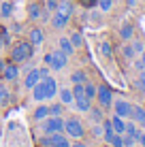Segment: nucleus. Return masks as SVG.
I'll return each instance as SVG.
<instances>
[{
    "label": "nucleus",
    "mask_w": 145,
    "mask_h": 147,
    "mask_svg": "<svg viewBox=\"0 0 145 147\" xmlns=\"http://www.w3.org/2000/svg\"><path fill=\"white\" fill-rule=\"evenodd\" d=\"M130 47H132V51L137 53V55H141L145 51V43H143L141 38H134V36L130 38Z\"/></svg>",
    "instance_id": "nucleus-25"
},
{
    "label": "nucleus",
    "mask_w": 145,
    "mask_h": 147,
    "mask_svg": "<svg viewBox=\"0 0 145 147\" xmlns=\"http://www.w3.org/2000/svg\"><path fill=\"white\" fill-rule=\"evenodd\" d=\"M64 130V117L62 115H49L43 119V132L51 134V132H62Z\"/></svg>",
    "instance_id": "nucleus-7"
},
{
    "label": "nucleus",
    "mask_w": 145,
    "mask_h": 147,
    "mask_svg": "<svg viewBox=\"0 0 145 147\" xmlns=\"http://www.w3.org/2000/svg\"><path fill=\"white\" fill-rule=\"evenodd\" d=\"M62 107H64L62 102H53V105H49V115H62Z\"/></svg>",
    "instance_id": "nucleus-34"
},
{
    "label": "nucleus",
    "mask_w": 145,
    "mask_h": 147,
    "mask_svg": "<svg viewBox=\"0 0 145 147\" xmlns=\"http://www.w3.org/2000/svg\"><path fill=\"white\" fill-rule=\"evenodd\" d=\"M38 81H41V73H38V68H32V70H28L26 79H24V88H26V90H32Z\"/></svg>",
    "instance_id": "nucleus-12"
},
{
    "label": "nucleus",
    "mask_w": 145,
    "mask_h": 147,
    "mask_svg": "<svg viewBox=\"0 0 145 147\" xmlns=\"http://www.w3.org/2000/svg\"><path fill=\"white\" fill-rule=\"evenodd\" d=\"M134 36V26L130 22H124L122 26H119V38L122 40H130Z\"/></svg>",
    "instance_id": "nucleus-19"
},
{
    "label": "nucleus",
    "mask_w": 145,
    "mask_h": 147,
    "mask_svg": "<svg viewBox=\"0 0 145 147\" xmlns=\"http://www.w3.org/2000/svg\"><path fill=\"white\" fill-rule=\"evenodd\" d=\"M38 73H41V79H43V77H49V75H51V68H49L47 64H45V66L38 68Z\"/></svg>",
    "instance_id": "nucleus-39"
},
{
    "label": "nucleus",
    "mask_w": 145,
    "mask_h": 147,
    "mask_svg": "<svg viewBox=\"0 0 145 147\" xmlns=\"http://www.w3.org/2000/svg\"><path fill=\"white\" fill-rule=\"evenodd\" d=\"M0 77L4 81H15L19 77V64L11 62V60H0Z\"/></svg>",
    "instance_id": "nucleus-8"
},
{
    "label": "nucleus",
    "mask_w": 145,
    "mask_h": 147,
    "mask_svg": "<svg viewBox=\"0 0 145 147\" xmlns=\"http://www.w3.org/2000/svg\"><path fill=\"white\" fill-rule=\"evenodd\" d=\"M7 47H11V32L7 28H0V51Z\"/></svg>",
    "instance_id": "nucleus-23"
},
{
    "label": "nucleus",
    "mask_w": 145,
    "mask_h": 147,
    "mask_svg": "<svg viewBox=\"0 0 145 147\" xmlns=\"http://www.w3.org/2000/svg\"><path fill=\"white\" fill-rule=\"evenodd\" d=\"M9 55H11V62L24 64L34 55V45L30 40H15V43H11V53Z\"/></svg>",
    "instance_id": "nucleus-2"
},
{
    "label": "nucleus",
    "mask_w": 145,
    "mask_h": 147,
    "mask_svg": "<svg viewBox=\"0 0 145 147\" xmlns=\"http://www.w3.org/2000/svg\"><path fill=\"white\" fill-rule=\"evenodd\" d=\"M9 17H13V2L2 0L0 2V19H9Z\"/></svg>",
    "instance_id": "nucleus-21"
},
{
    "label": "nucleus",
    "mask_w": 145,
    "mask_h": 147,
    "mask_svg": "<svg viewBox=\"0 0 145 147\" xmlns=\"http://www.w3.org/2000/svg\"><path fill=\"white\" fill-rule=\"evenodd\" d=\"M130 119L139 126V128H145V107H139V105H137V107H132Z\"/></svg>",
    "instance_id": "nucleus-13"
},
{
    "label": "nucleus",
    "mask_w": 145,
    "mask_h": 147,
    "mask_svg": "<svg viewBox=\"0 0 145 147\" xmlns=\"http://www.w3.org/2000/svg\"><path fill=\"white\" fill-rule=\"evenodd\" d=\"M58 49L62 53H66V55H73L75 53V47H73V43H71V38H68V36H60L58 38Z\"/></svg>",
    "instance_id": "nucleus-18"
},
{
    "label": "nucleus",
    "mask_w": 145,
    "mask_h": 147,
    "mask_svg": "<svg viewBox=\"0 0 145 147\" xmlns=\"http://www.w3.org/2000/svg\"><path fill=\"white\" fill-rule=\"evenodd\" d=\"M113 113L119 115V117L124 119H130V113H132V105L128 102L126 98H113Z\"/></svg>",
    "instance_id": "nucleus-9"
},
{
    "label": "nucleus",
    "mask_w": 145,
    "mask_h": 147,
    "mask_svg": "<svg viewBox=\"0 0 145 147\" xmlns=\"http://www.w3.org/2000/svg\"><path fill=\"white\" fill-rule=\"evenodd\" d=\"M41 143L45 147H71V141H68V136L64 132H51V134L43 136Z\"/></svg>",
    "instance_id": "nucleus-6"
},
{
    "label": "nucleus",
    "mask_w": 145,
    "mask_h": 147,
    "mask_svg": "<svg viewBox=\"0 0 145 147\" xmlns=\"http://www.w3.org/2000/svg\"><path fill=\"white\" fill-rule=\"evenodd\" d=\"M134 141H137L141 147H145V132H137V136H134Z\"/></svg>",
    "instance_id": "nucleus-40"
},
{
    "label": "nucleus",
    "mask_w": 145,
    "mask_h": 147,
    "mask_svg": "<svg viewBox=\"0 0 145 147\" xmlns=\"http://www.w3.org/2000/svg\"><path fill=\"white\" fill-rule=\"evenodd\" d=\"M28 19H32V22H36L38 17L43 15V7H41V2H36V0H32V2L28 4Z\"/></svg>",
    "instance_id": "nucleus-15"
},
{
    "label": "nucleus",
    "mask_w": 145,
    "mask_h": 147,
    "mask_svg": "<svg viewBox=\"0 0 145 147\" xmlns=\"http://www.w3.org/2000/svg\"><path fill=\"white\" fill-rule=\"evenodd\" d=\"M58 7V0H45V11L47 13H53Z\"/></svg>",
    "instance_id": "nucleus-35"
},
{
    "label": "nucleus",
    "mask_w": 145,
    "mask_h": 147,
    "mask_svg": "<svg viewBox=\"0 0 145 147\" xmlns=\"http://www.w3.org/2000/svg\"><path fill=\"white\" fill-rule=\"evenodd\" d=\"M66 136H71V139H83V134H86V128H83V124L79 121L77 117H66L64 119V130H62Z\"/></svg>",
    "instance_id": "nucleus-4"
},
{
    "label": "nucleus",
    "mask_w": 145,
    "mask_h": 147,
    "mask_svg": "<svg viewBox=\"0 0 145 147\" xmlns=\"http://www.w3.org/2000/svg\"><path fill=\"white\" fill-rule=\"evenodd\" d=\"M122 141H124V147H132V145H137L134 136H130V134H122Z\"/></svg>",
    "instance_id": "nucleus-36"
},
{
    "label": "nucleus",
    "mask_w": 145,
    "mask_h": 147,
    "mask_svg": "<svg viewBox=\"0 0 145 147\" xmlns=\"http://www.w3.org/2000/svg\"><path fill=\"white\" fill-rule=\"evenodd\" d=\"M79 4H81L83 9H94L98 4V0H79Z\"/></svg>",
    "instance_id": "nucleus-37"
},
{
    "label": "nucleus",
    "mask_w": 145,
    "mask_h": 147,
    "mask_svg": "<svg viewBox=\"0 0 145 147\" xmlns=\"http://www.w3.org/2000/svg\"><path fill=\"white\" fill-rule=\"evenodd\" d=\"M71 81L73 83H86L88 81V73L86 70H75V73L71 75Z\"/></svg>",
    "instance_id": "nucleus-28"
},
{
    "label": "nucleus",
    "mask_w": 145,
    "mask_h": 147,
    "mask_svg": "<svg viewBox=\"0 0 145 147\" xmlns=\"http://www.w3.org/2000/svg\"><path fill=\"white\" fill-rule=\"evenodd\" d=\"M68 38H71V43H73V47H75V49L83 45V36H81V32H71V36H68Z\"/></svg>",
    "instance_id": "nucleus-31"
},
{
    "label": "nucleus",
    "mask_w": 145,
    "mask_h": 147,
    "mask_svg": "<svg viewBox=\"0 0 145 147\" xmlns=\"http://www.w3.org/2000/svg\"><path fill=\"white\" fill-rule=\"evenodd\" d=\"M137 132H139L137 124H134V121H126V130H124V134H130V136H137Z\"/></svg>",
    "instance_id": "nucleus-33"
},
{
    "label": "nucleus",
    "mask_w": 145,
    "mask_h": 147,
    "mask_svg": "<svg viewBox=\"0 0 145 147\" xmlns=\"http://www.w3.org/2000/svg\"><path fill=\"white\" fill-rule=\"evenodd\" d=\"M11 100V94H9V88L0 83V105H7Z\"/></svg>",
    "instance_id": "nucleus-30"
},
{
    "label": "nucleus",
    "mask_w": 145,
    "mask_h": 147,
    "mask_svg": "<svg viewBox=\"0 0 145 147\" xmlns=\"http://www.w3.org/2000/svg\"><path fill=\"white\" fill-rule=\"evenodd\" d=\"M73 105H75V109H77L79 113H88V111L92 109V100H90L88 96H77Z\"/></svg>",
    "instance_id": "nucleus-14"
},
{
    "label": "nucleus",
    "mask_w": 145,
    "mask_h": 147,
    "mask_svg": "<svg viewBox=\"0 0 145 147\" xmlns=\"http://www.w3.org/2000/svg\"><path fill=\"white\" fill-rule=\"evenodd\" d=\"M83 92H86V96L90 100L96 98V85H94L92 81H86V83H83Z\"/></svg>",
    "instance_id": "nucleus-29"
},
{
    "label": "nucleus",
    "mask_w": 145,
    "mask_h": 147,
    "mask_svg": "<svg viewBox=\"0 0 145 147\" xmlns=\"http://www.w3.org/2000/svg\"><path fill=\"white\" fill-rule=\"evenodd\" d=\"M134 88H137L141 94H145V70H139L137 79H134Z\"/></svg>",
    "instance_id": "nucleus-27"
},
{
    "label": "nucleus",
    "mask_w": 145,
    "mask_h": 147,
    "mask_svg": "<svg viewBox=\"0 0 145 147\" xmlns=\"http://www.w3.org/2000/svg\"><path fill=\"white\" fill-rule=\"evenodd\" d=\"M122 58L124 60H128V62H132L134 58H137V53L132 51V47H130V43H126V45H122Z\"/></svg>",
    "instance_id": "nucleus-26"
},
{
    "label": "nucleus",
    "mask_w": 145,
    "mask_h": 147,
    "mask_svg": "<svg viewBox=\"0 0 145 147\" xmlns=\"http://www.w3.org/2000/svg\"><path fill=\"white\" fill-rule=\"evenodd\" d=\"M45 79V83H47V100H51L53 96L58 94V81L49 75V77H43Z\"/></svg>",
    "instance_id": "nucleus-20"
},
{
    "label": "nucleus",
    "mask_w": 145,
    "mask_h": 147,
    "mask_svg": "<svg viewBox=\"0 0 145 147\" xmlns=\"http://www.w3.org/2000/svg\"><path fill=\"white\" fill-rule=\"evenodd\" d=\"M96 100H98V107L109 109V107L113 105V90L109 88L107 83L96 85Z\"/></svg>",
    "instance_id": "nucleus-5"
},
{
    "label": "nucleus",
    "mask_w": 145,
    "mask_h": 147,
    "mask_svg": "<svg viewBox=\"0 0 145 147\" xmlns=\"http://www.w3.org/2000/svg\"><path fill=\"white\" fill-rule=\"evenodd\" d=\"M92 134L96 136V139H103V126H100V124H96V126L92 128Z\"/></svg>",
    "instance_id": "nucleus-38"
},
{
    "label": "nucleus",
    "mask_w": 145,
    "mask_h": 147,
    "mask_svg": "<svg viewBox=\"0 0 145 147\" xmlns=\"http://www.w3.org/2000/svg\"><path fill=\"white\" fill-rule=\"evenodd\" d=\"M28 40L34 45V47L43 45V40H45V32H43V28H38V26L30 28V30H28Z\"/></svg>",
    "instance_id": "nucleus-11"
},
{
    "label": "nucleus",
    "mask_w": 145,
    "mask_h": 147,
    "mask_svg": "<svg viewBox=\"0 0 145 147\" xmlns=\"http://www.w3.org/2000/svg\"><path fill=\"white\" fill-rule=\"evenodd\" d=\"M73 11H75V7H73L71 0H58L56 11L51 13V26L56 30L66 28V24L71 22V17H73Z\"/></svg>",
    "instance_id": "nucleus-1"
},
{
    "label": "nucleus",
    "mask_w": 145,
    "mask_h": 147,
    "mask_svg": "<svg viewBox=\"0 0 145 147\" xmlns=\"http://www.w3.org/2000/svg\"><path fill=\"white\" fill-rule=\"evenodd\" d=\"M137 2H139V0H126V4H128V7H134Z\"/></svg>",
    "instance_id": "nucleus-42"
},
{
    "label": "nucleus",
    "mask_w": 145,
    "mask_h": 147,
    "mask_svg": "<svg viewBox=\"0 0 145 147\" xmlns=\"http://www.w3.org/2000/svg\"><path fill=\"white\" fill-rule=\"evenodd\" d=\"M109 119H111L113 132H115V134H124V130H126V119L119 117V115H115V113H113V117H109Z\"/></svg>",
    "instance_id": "nucleus-17"
},
{
    "label": "nucleus",
    "mask_w": 145,
    "mask_h": 147,
    "mask_svg": "<svg viewBox=\"0 0 145 147\" xmlns=\"http://www.w3.org/2000/svg\"><path fill=\"white\" fill-rule=\"evenodd\" d=\"M96 7L100 9V13H109V11L113 9V0H98Z\"/></svg>",
    "instance_id": "nucleus-32"
},
{
    "label": "nucleus",
    "mask_w": 145,
    "mask_h": 147,
    "mask_svg": "<svg viewBox=\"0 0 145 147\" xmlns=\"http://www.w3.org/2000/svg\"><path fill=\"white\" fill-rule=\"evenodd\" d=\"M58 96H60V102H62L64 107H71V105L75 102V94H73V90H71V88H62V90H58Z\"/></svg>",
    "instance_id": "nucleus-16"
},
{
    "label": "nucleus",
    "mask_w": 145,
    "mask_h": 147,
    "mask_svg": "<svg viewBox=\"0 0 145 147\" xmlns=\"http://www.w3.org/2000/svg\"><path fill=\"white\" fill-rule=\"evenodd\" d=\"M30 92H32L34 102H43V100H47V83H45V79H41Z\"/></svg>",
    "instance_id": "nucleus-10"
},
{
    "label": "nucleus",
    "mask_w": 145,
    "mask_h": 147,
    "mask_svg": "<svg viewBox=\"0 0 145 147\" xmlns=\"http://www.w3.org/2000/svg\"><path fill=\"white\" fill-rule=\"evenodd\" d=\"M32 117L36 119V121H43L45 117H49V107H47V105H38V107L34 109Z\"/></svg>",
    "instance_id": "nucleus-22"
},
{
    "label": "nucleus",
    "mask_w": 145,
    "mask_h": 147,
    "mask_svg": "<svg viewBox=\"0 0 145 147\" xmlns=\"http://www.w3.org/2000/svg\"><path fill=\"white\" fill-rule=\"evenodd\" d=\"M9 32H22V24H11V28H9Z\"/></svg>",
    "instance_id": "nucleus-41"
},
{
    "label": "nucleus",
    "mask_w": 145,
    "mask_h": 147,
    "mask_svg": "<svg viewBox=\"0 0 145 147\" xmlns=\"http://www.w3.org/2000/svg\"><path fill=\"white\" fill-rule=\"evenodd\" d=\"M43 62L47 64V66L51 68V70H62V68H66V64H68V55H66V53H62L60 49H56V51L45 53Z\"/></svg>",
    "instance_id": "nucleus-3"
},
{
    "label": "nucleus",
    "mask_w": 145,
    "mask_h": 147,
    "mask_svg": "<svg viewBox=\"0 0 145 147\" xmlns=\"http://www.w3.org/2000/svg\"><path fill=\"white\" fill-rule=\"evenodd\" d=\"M98 51H100L103 58H111V55H113V47H111L109 40H103V43L98 45Z\"/></svg>",
    "instance_id": "nucleus-24"
}]
</instances>
